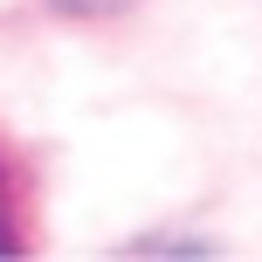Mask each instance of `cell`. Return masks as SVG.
I'll return each mask as SVG.
<instances>
[{
    "mask_svg": "<svg viewBox=\"0 0 262 262\" xmlns=\"http://www.w3.org/2000/svg\"><path fill=\"white\" fill-rule=\"evenodd\" d=\"M62 14H76V21H97V14H124L131 0H55Z\"/></svg>",
    "mask_w": 262,
    "mask_h": 262,
    "instance_id": "1",
    "label": "cell"
},
{
    "mask_svg": "<svg viewBox=\"0 0 262 262\" xmlns=\"http://www.w3.org/2000/svg\"><path fill=\"white\" fill-rule=\"evenodd\" d=\"M7 249H21V235H14V221H7V193H0V255Z\"/></svg>",
    "mask_w": 262,
    "mask_h": 262,
    "instance_id": "2",
    "label": "cell"
}]
</instances>
